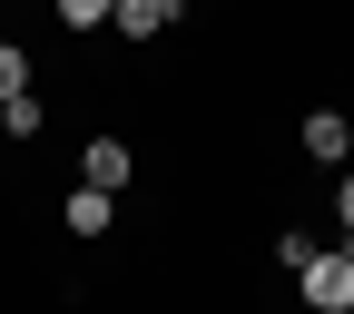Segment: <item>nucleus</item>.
<instances>
[{"label":"nucleus","mask_w":354,"mask_h":314,"mask_svg":"<svg viewBox=\"0 0 354 314\" xmlns=\"http://www.w3.org/2000/svg\"><path fill=\"white\" fill-rule=\"evenodd\" d=\"M295 285H305V304H315V314H354V255H344V246H335V255L315 246V255L295 265Z\"/></svg>","instance_id":"1"},{"label":"nucleus","mask_w":354,"mask_h":314,"mask_svg":"<svg viewBox=\"0 0 354 314\" xmlns=\"http://www.w3.org/2000/svg\"><path fill=\"white\" fill-rule=\"evenodd\" d=\"M79 187H109V197H118V187H128V148H118V138H88V148H79Z\"/></svg>","instance_id":"2"},{"label":"nucleus","mask_w":354,"mask_h":314,"mask_svg":"<svg viewBox=\"0 0 354 314\" xmlns=\"http://www.w3.org/2000/svg\"><path fill=\"white\" fill-rule=\"evenodd\" d=\"M109 20H118L128 39H158V30L177 20V0H118V10H109Z\"/></svg>","instance_id":"3"},{"label":"nucleus","mask_w":354,"mask_h":314,"mask_svg":"<svg viewBox=\"0 0 354 314\" xmlns=\"http://www.w3.org/2000/svg\"><path fill=\"white\" fill-rule=\"evenodd\" d=\"M344 148H354V128H344L335 108H315V118H305V157H325V167H335Z\"/></svg>","instance_id":"4"},{"label":"nucleus","mask_w":354,"mask_h":314,"mask_svg":"<svg viewBox=\"0 0 354 314\" xmlns=\"http://www.w3.org/2000/svg\"><path fill=\"white\" fill-rule=\"evenodd\" d=\"M69 236H109V187H79L69 197Z\"/></svg>","instance_id":"5"},{"label":"nucleus","mask_w":354,"mask_h":314,"mask_svg":"<svg viewBox=\"0 0 354 314\" xmlns=\"http://www.w3.org/2000/svg\"><path fill=\"white\" fill-rule=\"evenodd\" d=\"M30 128H39V99H30V88H20V99H10V108H0V138H30Z\"/></svg>","instance_id":"6"},{"label":"nucleus","mask_w":354,"mask_h":314,"mask_svg":"<svg viewBox=\"0 0 354 314\" xmlns=\"http://www.w3.org/2000/svg\"><path fill=\"white\" fill-rule=\"evenodd\" d=\"M20 79H30V59L10 50V39H0V108H10V99H20Z\"/></svg>","instance_id":"7"},{"label":"nucleus","mask_w":354,"mask_h":314,"mask_svg":"<svg viewBox=\"0 0 354 314\" xmlns=\"http://www.w3.org/2000/svg\"><path fill=\"white\" fill-rule=\"evenodd\" d=\"M109 10H118V0H59V20H69V30H99Z\"/></svg>","instance_id":"8"},{"label":"nucleus","mask_w":354,"mask_h":314,"mask_svg":"<svg viewBox=\"0 0 354 314\" xmlns=\"http://www.w3.org/2000/svg\"><path fill=\"white\" fill-rule=\"evenodd\" d=\"M344 226H354V177H344Z\"/></svg>","instance_id":"9"},{"label":"nucleus","mask_w":354,"mask_h":314,"mask_svg":"<svg viewBox=\"0 0 354 314\" xmlns=\"http://www.w3.org/2000/svg\"><path fill=\"white\" fill-rule=\"evenodd\" d=\"M344 255H354V226H344Z\"/></svg>","instance_id":"10"}]
</instances>
